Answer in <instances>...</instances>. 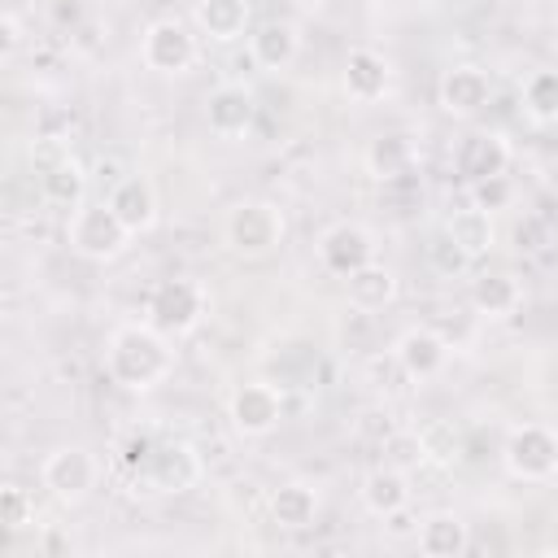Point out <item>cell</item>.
<instances>
[{
  "label": "cell",
  "instance_id": "20",
  "mask_svg": "<svg viewBox=\"0 0 558 558\" xmlns=\"http://www.w3.org/2000/svg\"><path fill=\"white\" fill-rule=\"evenodd\" d=\"M362 506L375 514V519H388V514H397V510H405L410 506V480H405V471L401 466H375V471H366V480H362Z\"/></svg>",
  "mask_w": 558,
  "mask_h": 558
},
{
  "label": "cell",
  "instance_id": "33",
  "mask_svg": "<svg viewBox=\"0 0 558 558\" xmlns=\"http://www.w3.org/2000/svg\"><path fill=\"white\" fill-rule=\"evenodd\" d=\"M554 48H558V22H554Z\"/></svg>",
  "mask_w": 558,
  "mask_h": 558
},
{
  "label": "cell",
  "instance_id": "29",
  "mask_svg": "<svg viewBox=\"0 0 558 558\" xmlns=\"http://www.w3.org/2000/svg\"><path fill=\"white\" fill-rule=\"evenodd\" d=\"M384 453H388L384 462H388V466H401V471L427 462V445H423L418 432H397V436H388V440H384Z\"/></svg>",
  "mask_w": 558,
  "mask_h": 558
},
{
  "label": "cell",
  "instance_id": "1",
  "mask_svg": "<svg viewBox=\"0 0 558 558\" xmlns=\"http://www.w3.org/2000/svg\"><path fill=\"white\" fill-rule=\"evenodd\" d=\"M105 366H109L113 384H122L131 392H148V388H157L174 371L170 336L157 331L153 323H126V327H118L109 336Z\"/></svg>",
  "mask_w": 558,
  "mask_h": 558
},
{
  "label": "cell",
  "instance_id": "12",
  "mask_svg": "<svg viewBox=\"0 0 558 558\" xmlns=\"http://www.w3.org/2000/svg\"><path fill=\"white\" fill-rule=\"evenodd\" d=\"M506 166H510V144L497 131H466L453 148V170L466 179V187L480 179L506 174Z\"/></svg>",
  "mask_w": 558,
  "mask_h": 558
},
{
  "label": "cell",
  "instance_id": "19",
  "mask_svg": "<svg viewBox=\"0 0 558 558\" xmlns=\"http://www.w3.org/2000/svg\"><path fill=\"white\" fill-rule=\"evenodd\" d=\"M414 541H418V554H427V558H458V554H466L471 532H466L462 514L436 510V514H427V519L418 523Z\"/></svg>",
  "mask_w": 558,
  "mask_h": 558
},
{
  "label": "cell",
  "instance_id": "32",
  "mask_svg": "<svg viewBox=\"0 0 558 558\" xmlns=\"http://www.w3.org/2000/svg\"><path fill=\"white\" fill-rule=\"evenodd\" d=\"M17 44H22V22H17V13H4V17H0V52L13 57Z\"/></svg>",
  "mask_w": 558,
  "mask_h": 558
},
{
  "label": "cell",
  "instance_id": "24",
  "mask_svg": "<svg viewBox=\"0 0 558 558\" xmlns=\"http://www.w3.org/2000/svg\"><path fill=\"white\" fill-rule=\"evenodd\" d=\"M39 187H44V196H48L52 205L74 209V205H83V192H87V170H83V166H78L70 153H61L57 161H48V166H44Z\"/></svg>",
  "mask_w": 558,
  "mask_h": 558
},
{
  "label": "cell",
  "instance_id": "25",
  "mask_svg": "<svg viewBox=\"0 0 558 558\" xmlns=\"http://www.w3.org/2000/svg\"><path fill=\"white\" fill-rule=\"evenodd\" d=\"M349 305H357V310H384L392 296H397V275L388 270V266H379V262H371V266H362V270H353L349 279Z\"/></svg>",
  "mask_w": 558,
  "mask_h": 558
},
{
  "label": "cell",
  "instance_id": "6",
  "mask_svg": "<svg viewBox=\"0 0 558 558\" xmlns=\"http://www.w3.org/2000/svg\"><path fill=\"white\" fill-rule=\"evenodd\" d=\"M39 480H44V488H48L57 501L74 506V501H83V497L96 488L100 466H96V458H92L83 445H57V449L39 462Z\"/></svg>",
  "mask_w": 558,
  "mask_h": 558
},
{
  "label": "cell",
  "instance_id": "17",
  "mask_svg": "<svg viewBox=\"0 0 558 558\" xmlns=\"http://www.w3.org/2000/svg\"><path fill=\"white\" fill-rule=\"evenodd\" d=\"M471 305L484 314V318H510L519 305H523V283L510 275V270H484L471 279L466 288Z\"/></svg>",
  "mask_w": 558,
  "mask_h": 558
},
{
  "label": "cell",
  "instance_id": "35",
  "mask_svg": "<svg viewBox=\"0 0 558 558\" xmlns=\"http://www.w3.org/2000/svg\"><path fill=\"white\" fill-rule=\"evenodd\" d=\"M554 480H558V471H554Z\"/></svg>",
  "mask_w": 558,
  "mask_h": 558
},
{
  "label": "cell",
  "instance_id": "3",
  "mask_svg": "<svg viewBox=\"0 0 558 558\" xmlns=\"http://www.w3.org/2000/svg\"><path fill=\"white\" fill-rule=\"evenodd\" d=\"M205 314H209V292L192 275H170V279L153 283V292L144 301V323H153L170 340L187 336L192 327H201Z\"/></svg>",
  "mask_w": 558,
  "mask_h": 558
},
{
  "label": "cell",
  "instance_id": "16",
  "mask_svg": "<svg viewBox=\"0 0 558 558\" xmlns=\"http://www.w3.org/2000/svg\"><path fill=\"white\" fill-rule=\"evenodd\" d=\"M248 52H253V61L262 70H288L296 61V52H301V31L292 22H283V17H270V22L248 31Z\"/></svg>",
  "mask_w": 558,
  "mask_h": 558
},
{
  "label": "cell",
  "instance_id": "27",
  "mask_svg": "<svg viewBox=\"0 0 558 558\" xmlns=\"http://www.w3.org/2000/svg\"><path fill=\"white\" fill-rule=\"evenodd\" d=\"M523 109L532 122H558V70H532L527 74Z\"/></svg>",
  "mask_w": 558,
  "mask_h": 558
},
{
  "label": "cell",
  "instance_id": "8",
  "mask_svg": "<svg viewBox=\"0 0 558 558\" xmlns=\"http://www.w3.org/2000/svg\"><path fill=\"white\" fill-rule=\"evenodd\" d=\"M140 57L157 74H183L196 61V35L179 17H157L140 39Z\"/></svg>",
  "mask_w": 558,
  "mask_h": 558
},
{
  "label": "cell",
  "instance_id": "26",
  "mask_svg": "<svg viewBox=\"0 0 558 558\" xmlns=\"http://www.w3.org/2000/svg\"><path fill=\"white\" fill-rule=\"evenodd\" d=\"M445 231H449V240H453L466 257L488 253V248H493V240H497V231H493V214H488V209H480V205L458 209V214L445 222Z\"/></svg>",
  "mask_w": 558,
  "mask_h": 558
},
{
  "label": "cell",
  "instance_id": "22",
  "mask_svg": "<svg viewBox=\"0 0 558 558\" xmlns=\"http://www.w3.org/2000/svg\"><path fill=\"white\" fill-rule=\"evenodd\" d=\"M270 519L288 532H301L318 519V488L305 484V480H292V484H279L270 493Z\"/></svg>",
  "mask_w": 558,
  "mask_h": 558
},
{
  "label": "cell",
  "instance_id": "28",
  "mask_svg": "<svg viewBox=\"0 0 558 558\" xmlns=\"http://www.w3.org/2000/svg\"><path fill=\"white\" fill-rule=\"evenodd\" d=\"M0 523H4L9 532L35 523V497H31L22 484H4V488H0Z\"/></svg>",
  "mask_w": 558,
  "mask_h": 558
},
{
  "label": "cell",
  "instance_id": "23",
  "mask_svg": "<svg viewBox=\"0 0 558 558\" xmlns=\"http://www.w3.org/2000/svg\"><path fill=\"white\" fill-rule=\"evenodd\" d=\"M410 166H414V140L405 131H384L366 144V170L379 183H388L397 174H410Z\"/></svg>",
  "mask_w": 558,
  "mask_h": 558
},
{
  "label": "cell",
  "instance_id": "30",
  "mask_svg": "<svg viewBox=\"0 0 558 558\" xmlns=\"http://www.w3.org/2000/svg\"><path fill=\"white\" fill-rule=\"evenodd\" d=\"M514 201V183L506 179V174H493V179H480V183H471V205H480V209H506Z\"/></svg>",
  "mask_w": 558,
  "mask_h": 558
},
{
  "label": "cell",
  "instance_id": "21",
  "mask_svg": "<svg viewBox=\"0 0 558 558\" xmlns=\"http://www.w3.org/2000/svg\"><path fill=\"white\" fill-rule=\"evenodd\" d=\"M192 17H196L201 35H209L218 44H231V39H240L248 31L253 9H248V0H196Z\"/></svg>",
  "mask_w": 558,
  "mask_h": 558
},
{
  "label": "cell",
  "instance_id": "10",
  "mask_svg": "<svg viewBox=\"0 0 558 558\" xmlns=\"http://www.w3.org/2000/svg\"><path fill=\"white\" fill-rule=\"evenodd\" d=\"M318 262H323L331 275L349 279L353 270H362V266L375 262V235H371L362 222H331V227L318 235Z\"/></svg>",
  "mask_w": 558,
  "mask_h": 558
},
{
  "label": "cell",
  "instance_id": "13",
  "mask_svg": "<svg viewBox=\"0 0 558 558\" xmlns=\"http://www.w3.org/2000/svg\"><path fill=\"white\" fill-rule=\"evenodd\" d=\"M392 362L410 379H432L449 362V340L436 327H405L397 336V344H392Z\"/></svg>",
  "mask_w": 558,
  "mask_h": 558
},
{
  "label": "cell",
  "instance_id": "9",
  "mask_svg": "<svg viewBox=\"0 0 558 558\" xmlns=\"http://www.w3.org/2000/svg\"><path fill=\"white\" fill-rule=\"evenodd\" d=\"M227 418L240 436H270L283 418V388L266 384V379H253V384H240L231 392V405H227Z\"/></svg>",
  "mask_w": 558,
  "mask_h": 558
},
{
  "label": "cell",
  "instance_id": "15",
  "mask_svg": "<svg viewBox=\"0 0 558 558\" xmlns=\"http://www.w3.org/2000/svg\"><path fill=\"white\" fill-rule=\"evenodd\" d=\"M109 209L126 222V231L131 235H140V231H148L153 222H157V192H153V183L144 179V174H126V179H118L113 187H109Z\"/></svg>",
  "mask_w": 558,
  "mask_h": 558
},
{
  "label": "cell",
  "instance_id": "34",
  "mask_svg": "<svg viewBox=\"0 0 558 558\" xmlns=\"http://www.w3.org/2000/svg\"><path fill=\"white\" fill-rule=\"evenodd\" d=\"M462 4H475V0H462Z\"/></svg>",
  "mask_w": 558,
  "mask_h": 558
},
{
  "label": "cell",
  "instance_id": "5",
  "mask_svg": "<svg viewBox=\"0 0 558 558\" xmlns=\"http://www.w3.org/2000/svg\"><path fill=\"white\" fill-rule=\"evenodd\" d=\"M506 471L519 480H549L558 471V432L545 423H519L506 436Z\"/></svg>",
  "mask_w": 558,
  "mask_h": 558
},
{
  "label": "cell",
  "instance_id": "31",
  "mask_svg": "<svg viewBox=\"0 0 558 558\" xmlns=\"http://www.w3.org/2000/svg\"><path fill=\"white\" fill-rule=\"evenodd\" d=\"M432 266H436L440 275H462V270L471 266V257H466V253H462V248L449 240V231H445V235L432 244Z\"/></svg>",
  "mask_w": 558,
  "mask_h": 558
},
{
  "label": "cell",
  "instance_id": "7",
  "mask_svg": "<svg viewBox=\"0 0 558 558\" xmlns=\"http://www.w3.org/2000/svg\"><path fill=\"white\" fill-rule=\"evenodd\" d=\"M135 471L157 493H187L201 480V453L187 440H157Z\"/></svg>",
  "mask_w": 558,
  "mask_h": 558
},
{
  "label": "cell",
  "instance_id": "4",
  "mask_svg": "<svg viewBox=\"0 0 558 558\" xmlns=\"http://www.w3.org/2000/svg\"><path fill=\"white\" fill-rule=\"evenodd\" d=\"M65 244L87 257V262H113L126 253L131 244V231L126 222L109 209V201H83L70 209V222H65Z\"/></svg>",
  "mask_w": 558,
  "mask_h": 558
},
{
  "label": "cell",
  "instance_id": "14",
  "mask_svg": "<svg viewBox=\"0 0 558 558\" xmlns=\"http://www.w3.org/2000/svg\"><path fill=\"white\" fill-rule=\"evenodd\" d=\"M253 118H257V100H253V92L240 87V83H222V87H214V92L205 96V122H209V131L222 135V140L248 135Z\"/></svg>",
  "mask_w": 558,
  "mask_h": 558
},
{
  "label": "cell",
  "instance_id": "18",
  "mask_svg": "<svg viewBox=\"0 0 558 558\" xmlns=\"http://www.w3.org/2000/svg\"><path fill=\"white\" fill-rule=\"evenodd\" d=\"M388 78H392V70H388L384 52H375V48H349V57H344V92L353 100H362V105L379 100L388 92Z\"/></svg>",
  "mask_w": 558,
  "mask_h": 558
},
{
  "label": "cell",
  "instance_id": "2",
  "mask_svg": "<svg viewBox=\"0 0 558 558\" xmlns=\"http://www.w3.org/2000/svg\"><path fill=\"white\" fill-rule=\"evenodd\" d=\"M222 240L235 257L257 262V257H270L288 240V218L275 201H235L222 218Z\"/></svg>",
  "mask_w": 558,
  "mask_h": 558
},
{
  "label": "cell",
  "instance_id": "11",
  "mask_svg": "<svg viewBox=\"0 0 558 558\" xmlns=\"http://www.w3.org/2000/svg\"><path fill=\"white\" fill-rule=\"evenodd\" d=\"M436 100H440V109H445L449 118H475V113H484L488 100H493V78H488V70H480V65H453V70L440 74Z\"/></svg>",
  "mask_w": 558,
  "mask_h": 558
}]
</instances>
